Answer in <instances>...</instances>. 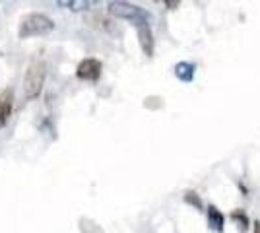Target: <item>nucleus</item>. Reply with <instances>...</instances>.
I'll return each mask as SVG.
<instances>
[{"mask_svg":"<svg viewBox=\"0 0 260 233\" xmlns=\"http://www.w3.org/2000/svg\"><path fill=\"white\" fill-rule=\"evenodd\" d=\"M107 10L111 16H115L119 20H126L134 27H138V25H150L152 23V14L150 12L140 8L138 4H130V2H124V0L109 2Z\"/></svg>","mask_w":260,"mask_h":233,"instance_id":"f257e3e1","label":"nucleus"},{"mask_svg":"<svg viewBox=\"0 0 260 233\" xmlns=\"http://www.w3.org/2000/svg\"><path fill=\"white\" fill-rule=\"evenodd\" d=\"M54 29V22L41 12H35V14H27L20 22V29L18 35L20 39H27V37H37V35H47Z\"/></svg>","mask_w":260,"mask_h":233,"instance_id":"f03ea898","label":"nucleus"},{"mask_svg":"<svg viewBox=\"0 0 260 233\" xmlns=\"http://www.w3.org/2000/svg\"><path fill=\"white\" fill-rule=\"evenodd\" d=\"M45 76H47V66L41 60H33L31 64L25 70L23 76V95L25 99H35L41 95L45 84Z\"/></svg>","mask_w":260,"mask_h":233,"instance_id":"7ed1b4c3","label":"nucleus"},{"mask_svg":"<svg viewBox=\"0 0 260 233\" xmlns=\"http://www.w3.org/2000/svg\"><path fill=\"white\" fill-rule=\"evenodd\" d=\"M76 76L84 82H98L101 78V62L98 58H84L76 68Z\"/></svg>","mask_w":260,"mask_h":233,"instance_id":"20e7f679","label":"nucleus"},{"mask_svg":"<svg viewBox=\"0 0 260 233\" xmlns=\"http://www.w3.org/2000/svg\"><path fill=\"white\" fill-rule=\"evenodd\" d=\"M136 34H138V43H140L142 51L146 56H152L153 55V34H152V27L150 25H138L136 27Z\"/></svg>","mask_w":260,"mask_h":233,"instance_id":"39448f33","label":"nucleus"},{"mask_svg":"<svg viewBox=\"0 0 260 233\" xmlns=\"http://www.w3.org/2000/svg\"><path fill=\"white\" fill-rule=\"evenodd\" d=\"M206 214H208V225H210V229H212V231L221 233L223 229H225V216H223V212L219 210L217 206L210 204Z\"/></svg>","mask_w":260,"mask_h":233,"instance_id":"423d86ee","label":"nucleus"},{"mask_svg":"<svg viewBox=\"0 0 260 233\" xmlns=\"http://www.w3.org/2000/svg\"><path fill=\"white\" fill-rule=\"evenodd\" d=\"M175 76H177V80L184 82V84H190L196 76V66L192 62H186V60L177 62L175 64Z\"/></svg>","mask_w":260,"mask_h":233,"instance_id":"0eeeda50","label":"nucleus"},{"mask_svg":"<svg viewBox=\"0 0 260 233\" xmlns=\"http://www.w3.org/2000/svg\"><path fill=\"white\" fill-rule=\"evenodd\" d=\"M98 2H89V0H58L56 6H62V8H68L72 12H84L93 8Z\"/></svg>","mask_w":260,"mask_h":233,"instance_id":"6e6552de","label":"nucleus"},{"mask_svg":"<svg viewBox=\"0 0 260 233\" xmlns=\"http://www.w3.org/2000/svg\"><path fill=\"white\" fill-rule=\"evenodd\" d=\"M229 218H231V222L237 223V227L241 229V231H247L249 229V216L245 214L243 210H233L231 214H229Z\"/></svg>","mask_w":260,"mask_h":233,"instance_id":"1a4fd4ad","label":"nucleus"},{"mask_svg":"<svg viewBox=\"0 0 260 233\" xmlns=\"http://www.w3.org/2000/svg\"><path fill=\"white\" fill-rule=\"evenodd\" d=\"M10 111H12L10 97H2V95H0V128L6 124L8 117H10Z\"/></svg>","mask_w":260,"mask_h":233,"instance_id":"9d476101","label":"nucleus"},{"mask_svg":"<svg viewBox=\"0 0 260 233\" xmlns=\"http://www.w3.org/2000/svg\"><path fill=\"white\" fill-rule=\"evenodd\" d=\"M184 200H186L188 204H192L196 210H202V208H204V206H202V200H200V196H198L196 192H190V190H188V192L184 194Z\"/></svg>","mask_w":260,"mask_h":233,"instance_id":"9b49d317","label":"nucleus"},{"mask_svg":"<svg viewBox=\"0 0 260 233\" xmlns=\"http://www.w3.org/2000/svg\"><path fill=\"white\" fill-rule=\"evenodd\" d=\"M254 233H260V222H254Z\"/></svg>","mask_w":260,"mask_h":233,"instance_id":"f8f14e48","label":"nucleus"}]
</instances>
